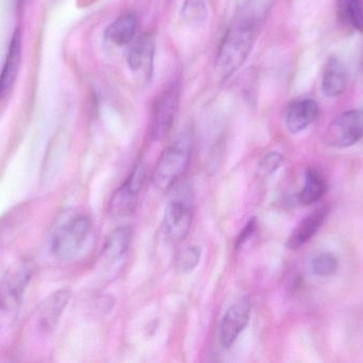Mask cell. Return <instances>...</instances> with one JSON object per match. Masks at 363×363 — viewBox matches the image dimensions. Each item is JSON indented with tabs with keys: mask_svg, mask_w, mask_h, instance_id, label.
Listing matches in <instances>:
<instances>
[{
	"mask_svg": "<svg viewBox=\"0 0 363 363\" xmlns=\"http://www.w3.org/2000/svg\"><path fill=\"white\" fill-rule=\"evenodd\" d=\"M21 33H19L18 30H17V31H15L12 40H11L8 55H6V62H4L1 74H0V98L4 96L6 91H9V89H10L13 83H14L15 79H16L19 63H21Z\"/></svg>",
	"mask_w": 363,
	"mask_h": 363,
	"instance_id": "cell-16",
	"label": "cell"
},
{
	"mask_svg": "<svg viewBox=\"0 0 363 363\" xmlns=\"http://www.w3.org/2000/svg\"><path fill=\"white\" fill-rule=\"evenodd\" d=\"M32 266L28 262L19 264L0 287V326L14 321L23 292L31 279Z\"/></svg>",
	"mask_w": 363,
	"mask_h": 363,
	"instance_id": "cell-3",
	"label": "cell"
},
{
	"mask_svg": "<svg viewBox=\"0 0 363 363\" xmlns=\"http://www.w3.org/2000/svg\"><path fill=\"white\" fill-rule=\"evenodd\" d=\"M260 15L247 8L224 34L218 49L216 68L222 80L230 78L247 61L257 38Z\"/></svg>",
	"mask_w": 363,
	"mask_h": 363,
	"instance_id": "cell-1",
	"label": "cell"
},
{
	"mask_svg": "<svg viewBox=\"0 0 363 363\" xmlns=\"http://www.w3.org/2000/svg\"><path fill=\"white\" fill-rule=\"evenodd\" d=\"M191 151V134L181 132L160 157L153 173V185L160 190L170 189L187 170Z\"/></svg>",
	"mask_w": 363,
	"mask_h": 363,
	"instance_id": "cell-2",
	"label": "cell"
},
{
	"mask_svg": "<svg viewBox=\"0 0 363 363\" xmlns=\"http://www.w3.org/2000/svg\"><path fill=\"white\" fill-rule=\"evenodd\" d=\"M194 221L190 196L180 195L170 200L164 213L163 232L169 242L178 243L183 240L191 228Z\"/></svg>",
	"mask_w": 363,
	"mask_h": 363,
	"instance_id": "cell-7",
	"label": "cell"
},
{
	"mask_svg": "<svg viewBox=\"0 0 363 363\" xmlns=\"http://www.w3.org/2000/svg\"><path fill=\"white\" fill-rule=\"evenodd\" d=\"M319 114L317 102L313 99H300L288 107L285 114L286 127L291 134H298L315 123Z\"/></svg>",
	"mask_w": 363,
	"mask_h": 363,
	"instance_id": "cell-13",
	"label": "cell"
},
{
	"mask_svg": "<svg viewBox=\"0 0 363 363\" xmlns=\"http://www.w3.org/2000/svg\"><path fill=\"white\" fill-rule=\"evenodd\" d=\"M322 91L326 97L336 98L347 91L349 72L347 66L336 57H330L324 64L322 72Z\"/></svg>",
	"mask_w": 363,
	"mask_h": 363,
	"instance_id": "cell-11",
	"label": "cell"
},
{
	"mask_svg": "<svg viewBox=\"0 0 363 363\" xmlns=\"http://www.w3.org/2000/svg\"><path fill=\"white\" fill-rule=\"evenodd\" d=\"M138 25V16L134 13H125L106 28L104 38L114 46H125L133 42Z\"/></svg>",
	"mask_w": 363,
	"mask_h": 363,
	"instance_id": "cell-15",
	"label": "cell"
},
{
	"mask_svg": "<svg viewBox=\"0 0 363 363\" xmlns=\"http://www.w3.org/2000/svg\"><path fill=\"white\" fill-rule=\"evenodd\" d=\"M70 293L67 290H60L51 294L40 306L38 324L43 332H50L55 330L64 309L69 302Z\"/></svg>",
	"mask_w": 363,
	"mask_h": 363,
	"instance_id": "cell-14",
	"label": "cell"
},
{
	"mask_svg": "<svg viewBox=\"0 0 363 363\" xmlns=\"http://www.w3.org/2000/svg\"><path fill=\"white\" fill-rule=\"evenodd\" d=\"M311 268L317 276L330 277L338 271L339 260L334 254L321 253L313 258Z\"/></svg>",
	"mask_w": 363,
	"mask_h": 363,
	"instance_id": "cell-21",
	"label": "cell"
},
{
	"mask_svg": "<svg viewBox=\"0 0 363 363\" xmlns=\"http://www.w3.org/2000/svg\"><path fill=\"white\" fill-rule=\"evenodd\" d=\"M363 139V110L345 111L326 128L324 142L335 148L353 146Z\"/></svg>",
	"mask_w": 363,
	"mask_h": 363,
	"instance_id": "cell-5",
	"label": "cell"
},
{
	"mask_svg": "<svg viewBox=\"0 0 363 363\" xmlns=\"http://www.w3.org/2000/svg\"><path fill=\"white\" fill-rule=\"evenodd\" d=\"M180 104V87L177 83L164 90L155 100L151 132L155 141H163L172 131Z\"/></svg>",
	"mask_w": 363,
	"mask_h": 363,
	"instance_id": "cell-6",
	"label": "cell"
},
{
	"mask_svg": "<svg viewBox=\"0 0 363 363\" xmlns=\"http://www.w3.org/2000/svg\"><path fill=\"white\" fill-rule=\"evenodd\" d=\"M256 220L252 219L251 221H249V223L245 225V229L242 230V232H240L238 238H237L236 241V246L240 247L242 246L243 243L250 238V237L253 234V232H255L256 229Z\"/></svg>",
	"mask_w": 363,
	"mask_h": 363,
	"instance_id": "cell-24",
	"label": "cell"
},
{
	"mask_svg": "<svg viewBox=\"0 0 363 363\" xmlns=\"http://www.w3.org/2000/svg\"><path fill=\"white\" fill-rule=\"evenodd\" d=\"M337 10L342 23L363 32V0H337Z\"/></svg>",
	"mask_w": 363,
	"mask_h": 363,
	"instance_id": "cell-19",
	"label": "cell"
},
{
	"mask_svg": "<svg viewBox=\"0 0 363 363\" xmlns=\"http://www.w3.org/2000/svg\"><path fill=\"white\" fill-rule=\"evenodd\" d=\"M328 191V183L323 175L315 170L309 168L305 174L304 185L298 194V202L304 206H311L319 202Z\"/></svg>",
	"mask_w": 363,
	"mask_h": 363,
	"instance_id": "cell-18",
	"label": "cell"
},
{
	"mask_svg": "<svg viewBox=\"0 0 363 363\" xmlns=\"http://www.w3.org/2000/svg\"><path fill=\"white\" fill-rule=\"evenodd\" d=\"M281 162H283V158H281L279 153H269V155L266 156L264 160H262V168L266 170V172L273 173L281 166Z\"/></svg>",
	"mask_w": 363,
	"mask_h": 363,
	"instance_id": "cell-23",
	"label": "cell"
},
{
	"mask_svg": "<svg viewBox=\"0 0 363 363\" xmlns=\"http://www.w3.org/2000/svg\"><path fill=\"white\" fill-rule=\"evenodd\" d=\"M131 229L127 226H121L113 230L104 245V260L115 264L121 261L127 255L131 244Z\"/></svg>",
	"mask_w": 363,
	"mask_h": 363,
	"instance_id": "cell-17",
	"label": "cell"
},
{
	"mask_svg": "<svg viewBox=\"0 0 363 363\" xmlns=\"http://www.w3.org/2000/svg\"><path fill=\"white\" fill-rule=\"evenodd\" d=\"M201 251L199 247L187 246L182 249L176 258V266L182 273H189L200 262Z\"/></svg>",
	"mask_w": 363,
	"mask_h": 363,
	"instance_id": "cell-22",
	"label": "cell"
},
{
	"mask_svg": "<svg viewBox=\"0 0 363 363\" xmlns=\"http://www.w3.org/2000/svg\"><path fill=\"white\" fill-rule=\"evenodd\" d=\"M330 206L320 207L315 209L311 215H307L298 226L294 228L291 236L287 240V247L290 249H298L306 244L321 228L325 222L326 217L330 215Z\"/></svg>",
	"mask_w": 363,
	"mask_h": 363,
	"instance_id": "cell-12",
	"label": "cell"
},
{
	"mask_svg": "<svg viewBox=\"0 0 363 363\" xmlns=\"http://www.w3.org/2000/svg\"><path fill=\"white\" fill-rule=\"evenodd\" d=\"M146 177L144 163L138 162L121 187L115 192L110 202V213L113 217H125L135 209L138 197L142 191Z\"/></svg>",
	"mask_w": 363,
	"mask_h": 363,
	"instance_id": "cell-8",
	"label": "cell"
},
{
	"mask_svg": "<svg viewBox=\"0 0 363 363\" xmlns=\"http://www.w3.org/2000/svg\"><path fill=\"white\" fill-rule=\"evenodd\" d=\"M155 42L150 33L138 36L128 53V64L140 82L147 83L152 78Z\"/></svg>",
	"mask_w": 363,
	"mask_h": 363,
	"instance_id": "cell-9",
	"label": "cell"
},
{
	"mask_svg": "<svg viewBox=\"0 0 363 363\" xmlns=\"http://www.w3.org/2000/svg\"><path fill=\"white\" fill-rule=\"evenodd\" d=\"M251 304L247 298H241L230 307L219 327V342L223 349H230L239 335L249 323Z\"/></svg>",
	"mask_w": 363,
	"mask_h": 363,
	"instance_id": "cell-10",
	"label": "cell"
},
{
	"mask_svg": "<svg viewBox=\"0 0 363 363\" xmlns=\"http://www.w3.org/2000/svg\"><path fill=\"white\" fill-rule=\"evenodd\" d=\"M181 10L182 19L190 26L202 25L208 15L204 0H185Z\"/></svg>",
	"mask_w": 363,
	"mask_h": 363,
	"instance_id": "cell-20",
	"label": "cell"
},
{
	"mask_svg": "<svg viewBox=\"0 0 363 363\" xmlns=\"http://www.w3.org/2000/svg\"><path fill=\"white\" fill-rule=\"evenodd\" d=\"M91 232V219L77 215L64 224L52 241V253L60 260L72 259L83 249Z\"/></svg>",
	"mask_w": 363,
	"mask_h": 363,
	"instance_id": "cell-4",
	"label": "cell"
}]
</instances>
